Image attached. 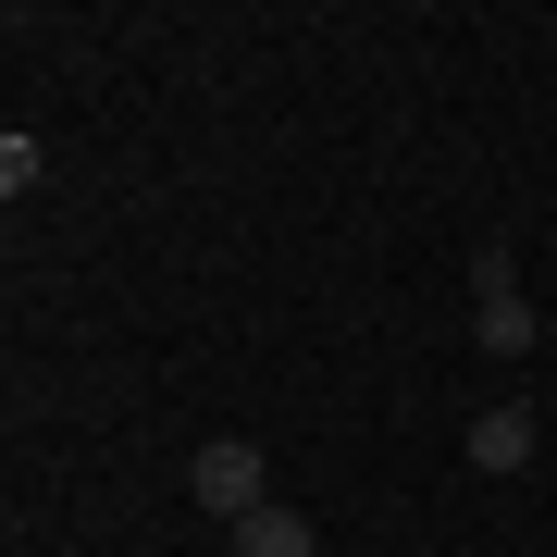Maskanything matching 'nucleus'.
Wrapping results in <instances>:
<instances>
[{"label":"nucleus","mask_w":557,"mask_h":557,"mask_svg":"<svg viewBox=\"0 0 557 557\" xmlns=\"http://www.w3.org/2000/svg\"><path fill=\"white\" fill-rule=\"evenodd\" d=\"M533 446H545V421L520 409V397H496V409H471V434H458V458H471V471H533Z\"/></svg>","instance_id":"f03ea898"},{"label":"nucleus","mask_w":557,"mask_h":557,"mask_svg":"<svg viewBox=\"0 0 557 557\" xmlns=\"http://www.w3.org/2000/svg\"><path fill=\"white\" fill-rule=\"evenodd\" d=\"M483 298H520V248H508V236L471 248V310H483Z\"/></svg>","instance_id":"39448f33"},{"label":"nucleus","mask_w":557,"mask_h":557,"mask_svg":"<svg viewBox=\"0 0 557 557\" xmlns=\"http://www.w3.org/2000/svg\"><path fill=\"white\" fill-rule=\"evenodd\" d=\"M186 496H199V508L223 520V533H236L248 508H273V458H260L248 434H211L199 458H186Z\"/></svg>","instance_id":"f257e3e1"},{"label":"nucleus","mask_w":557,"mask_h":557,"mask_svg":"<svg viewBox=\"0 0 557 557\" xmlns=\"http://www.w3.org/2000/svg\"><path fill=\"white\" fill-rule=\"evenodd\" d=\"M38 174H50V149H38V137H0V186H13V199H25Z\"/></svg>","instance_id":"423d86ee"},{"label":"nucleus","mask_w":557,"mask_h":557,"mask_svg":"<svg viewBox=\"0 0 557 557\" xmlns=\"http://www.w3.org/2000/svg\"><path fill=\"white\" fill-rule=\"evenodd\" d=\"M471 347H483V359H533V347H545L533 298H483V310H471Z\"/></svg>","instance_id":"20e7f679"},{"label":"nucleus","mask_w":557,"mask_h":557,"mask_svg":"<svg viewBox=\"0 0 557 557\" xmlns=\"http://www.w3.org/2000/svg\"><path fill=\"white\" fill-rule=\"evenodd\" d=\"M223 545H236V557H322V520L273 496V508H248V520H236V533H223Z\"/></svg>","instance_id":"7ed1b4c3"}]
</instances>
